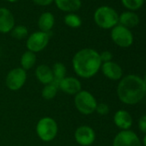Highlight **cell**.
<instances>
[{"mask_svg":"<svg viewBox=\"0 0 146 146\" xmlns=\"http://www.w3.org/2000/svg\"><path fill=\"white\" fill-rule=\"evenodd\" d=\"M146 94V84L143 78L135 74L123 77L117 86V96L119 100L126 105L138 104Z\"/></svg>","mask_w":146,"mask_h":146,"instance_id":"obj_1","label":"cell"},{"mask_svg":"<svg viewBox=\"0 0 146 146\" xmlns=\"http://www.w3.org/2000/svg\"><path fill=\"white\" fill-rule=\"evenodd\" d=\"M102 62L100 53L92 48H84L72 58V67L76 74L84 79L96 76L101 70Z\"/></svg>","mask_w":146,"mask_h":146,"instance_id":"obj_2","label":"cell"},{"mask_svg":"<svg viewBox=\"0 0 146 146\" xmlns=\"http://www.w3.org/2000/svg\"><path fill=\"white\" fill-rule=\"evenodd\" d=\"M94 21L96 24L103 29H110L119 23V14L109 6H101L94 13Z\"/></svg>","mask_w":146,"mask_h":146,"instance_id":"obj_3","label":"cell"},{"mask_svg":"<svg viewBox=\"0 0 146 146\" xmlns=\"http://www.w3.org/2000/svg\"><path fill=\"white\" fill-rule=\"evenodd\" d=\"M74 104L80 113L90 115L96 112L97 101L90 92L87 90H81L75 95Z\"/></svg>","mask_w":146,"mask_h":146,"instance_id":"obj_4","label":"cell"},{"mask_svg":"<svg viewBox=\"0 0 146 146\" xmlns=\"http://www.w3.org/2000/svg\"><path fill=\"white\" fill-rule=\"evenodd\" d=\"M35 130L40 139L44 142H50L58 134V124L51 117H43L38 121Z\"/></svg>","mask_w":146,"mask_h":146,"instance_id":"obj_5","label":"cell"},{"mask_svg":"<svg viewBox=\"0 0 146 146\" xmlns=\"http://www.w3.org/2000/svg\"><path fill=\"white\" fill-rule=\"evenodd\" d=\"M111 39L115 45L122 48L130 47L134 40L131 31L120 24H118L112 29Z\"/></svg>","mask_w":146,"mask_h":146,"instance_id":"obj_6","label":"cell"},{"mask_svg":"<svg viewBox=\"0 0 146 146\" xmlns=\"http://www.w3.org/2000/svg\"><path fill=\"white\" fill-rule=\"evenodd\" d=\"M27 81V72L22 67H17L10 70L6 76L5 84L9 90L17 91L23 87Z\"/></svg>","mask_w":146,"mask_h":146,"instance_id":"obj_7","label":"cell"},{"mask_svg":"<svg viewBox=\"0 0 146 146\" xmlns=\"http://www.w3.org/2000/svg\"><path fill=\"white\" fill-rule=\"evenodd\" d=\"M49 34L42 31H37L31 34L26 41L28 51L32 52H39L44 50L49 43Z\"/></svg>","mask_w":146,"mask_h":146,"instance_id":"obj_8","label":"cell"},{"mask_svg":"<svg viewBox=\"0 0 146 146\" xmlns=\"http://www.w3.org/2000/svg\"><path fill=\"white\" fill-rule=\"evenodd\" d=\"M113 146H142V142L135 131H120L114 137Z\"/></svg>","mask_w":146,"mask_h":146,"instance_id":"obj_9","label":"cell"},{"mask_svg":"<svg viewBox=\"0 0 146 146\" xmlns=\"http://www.w3.org/2000/svg\"><path fill=\"white\" fill-rule=\"evenodd\" d=\"M96 132L89 125H81L75 131L74 137L76 142L81 146H90L96 140Z\"/></svg>","mask_w":146,"mask_h":146,"instance_id":"obj_10","label":"cell"},{"mask_svg":"<svg viewBox=\"0 0 146 146\" xmlns=\"http://www.w3.org/2000/svg\"><path fill=\"white\" fill-rule=\"evenodd\" d=\"M101 70L108 79L112 81H119L123 78V70L121 66L113 60L102 63Z\"/></svg>","mask_w":146,"mask_h":146,"instance_id":"obj_11","label":"cell"},{"mask_svg":"<svg viewBox=\"0 0 146 146\" xmlns=\"http://www.w3.org/2000/svg\"><path fill=\"white\" fill-rule=\"evenodd\" d=\"M15 27V17L12 12L5 8H0V33L8 34Z\"/></svg>","mask_w":146,"mask_h":146,"instance_id":"obj_12","label":"cell"},{"mask_svg":"<svg viewBox=\"0 0 146 146\" xmlns=\"http://www.w3.org/2000/svg\"><path fill=\"white\" fill-rule=\"evenodd\" d=\"M58 90L68 95H77L82 90L81 82L73 77H65L59 84Z\"/></svg>","mask_w":146,"mask_h":146,"instance_id":"obj_13","label":"cell"},{"mask_svg":"<svg viewBox=\"0 0 146 146\" xmlns=\"http://www.w3.org/2000/svg\"><path fill=\"white\" fill-rule=\"evenodd\" d=\"M113 123L114 125L120 129V131L130 130L133 124V119L130 113L126 110L119 109L115 112L113 115Z\"/></svg>","mask_w":146,"mask_h":146,"instance_id":"obj_14","label":"cell"},{"mask_svg":"<svg viewBox=\"0 0 146 146\" xmlns=\"http://www.w3.org/2000/svg\"><path fill=\"white\" fill-rule=\"evenodd\" d=\"M35 77L38 79V81L44 85L52 84L53 81V74L52 68H50L46 64L38 65L35 70Z\"/></svg>","mask_w":146,"mask_h":146,"instance_id":"obj_15","label":"cell"},{"mask_svg":"<svg viewBox=\"0 0 146 146\" xmlns=\"http://www.w3.org/2000/svg\"><path fill=\"white\" fill-rule=\"evenodd\" d=\"M54 3L58 9L67 13H74L82 6L81 0H54Z\"/></svg>","mask_w":146,"mask_h":146,"instance_id":"obj_16","label":"cell"},{"mask_svg":"<svg viewBox=\"0 0 146 146\" xmlns=\"http://www.w3.org/2000/svg\"><path fill=\"white\" fill-rule=\"evenodd\" d=\"M119 23L130 29L138 25L139 17L135 12L125 11L119 16Z\"/></svg>","mask_w":146,"mask_h":146,"instance_id":"obj_17","label":"cell"},{"mask_svg":"<svg viewBox=\"0 0 146 146\" xmlns=\"http://www.w3.org/2000/svg\"><path fill=\"white\" fill-rule=\"evenodd\" d=\"M55 23V17L51 12L42 13L38 20V26L40 31L48 33L52 30Z\"/></svg>","mask_w":146,"mask_h":146,"instance_id":"obj_18","label":"cell"},{"mask_svg":"<svg viewBox=\"0 0 146 146\" xmlns=\"http://www.w3.org/2000/svg\"><path fill=\"white\" fill-rule=\"evenodd\" d=\"M52 74H53V81L52 84H53L58 89L60 82L65 78L66 75V67L63 63L57 62L53 64L52 68Z\"/></svg>","mask_w":146,"mask_h":146,"instance_id":"obj_19","label":"cell"},{"mask_svg":"<svg viewBox=\"0 0 146 146\" xmlns=\"http://www.w3.org/2000/svg\"><path fill=\"white\" fill-rule=\"evenodd\" d=\"M36 62V55L35 52L26 51L21 57V66L23 70H28L34 67Z\"/></svg>","mask_w":146,"mask_h":146,"instance_id":"obj_20","label":"cell"},{"mask_svg":"<svg viewBox=\"0 0 146 146\" xmlns=\"http://www.w3.org/2000/svg\"><path fill=\"white\" fill-rule=\"evenodd\" d=\"M64 22L66 26L72 29H78L82 25L81 17L75 13H68L64 18Z\"/></svg>","mask_w":146,"mask_h":146,"instance_id":"obj_21","label":"cell"},{"mask_svg":"<svg viewBox=\"0 0 146 146\" xmlns=\"http://www.w3.org/2000/svg\"><path fill=\"white\" fill-rule=\"evenodd\" d=\"M58 90V89L53 84H49L47 85H45L41 92L42 97L45 100H52L56 96Z\"/></svg>","mask_w":146,"mask_h":146,"instance_id":"obj_22","label":"cell"},{"mask_svg":"<svg viewBox=\"0 0 146 146\" xmlns=\"http://www.w3.org/2000/svg\"><path fill=\"white\" fill-rule=\"evenodd\" d=\"M11 36L17 40H23L26 38L29 35V30L27 27L23 25H18L15 26L14 29L11 30Z\"/></svg>","mask_w":146,"mask_h":146,"instance_id":"obj_23","label":"cell"},{"mask_svg":"<svg viewBox=\"0 0 146 146\" xmlns=\"http://www.w3.org/2000/svg\"><path fill=\"white\" fill-rule=\"evenodd\" d=\"M121 3L127 10L137 11L143 5L144 0H121Z\"/></svg>","mask_w":146,"mask_h":146,"instance_id":"obj_24","label":"cell"},{"mask_svg":"<svg viewBox=\"0 0 146 146\" xmlns=\"http://www.w3.org/2000/svg\"><path fill=\"white\" fill-rule=\"evenodd\" d=\"M96 112L100 114V115H106L109 113V107L108 104L106 103H97L96 108Z\"/></svg>","mask_w":146,"mask_h":146,"instance_id":"obj_25","label":"cell"},{"mask_svg":"<svg viewBox=\"0 0 146 146\" xmlns=\"http://www.w3.org/2000/svg\"><path fill=\"white\" fill-rule=\"evenodd\" d=\"M137 127L141 132L146 134V114L139 118L138 122H137Z\"/></svg>","mask_w":146,"mask_h":146,"instance_id":"obj_26","label":"cell"},{"mask_svg":"<svg viewBox=\"0 0 146 146\" xmlns=\"http://www.w3.org/2000/svg\"><path fill=\"white\" fill-rule=\"evenodd\" d=\"M100 58L102 63L109 62V61H112L113 59V54L109 51H103L100 53Z\"/></svg>","mask_w":146,"mask_h":146,"instance_id":"obj_27","label":"cell"},{"mask_svg":"<svg viewBox=\"0 0 146 146\" xmlns=\"http://www.w3.org/2000/svg\"><path fill=\"white\" fill-rule=\"evenodd\" d=\"M32 1L34 2V4H35L36 5L38 6H48L50 5H52L54 0H32Z\"/></svg>","mask_w":146,"mask_h":146,"instance_id":"obj_28","label":"cell"},{"mask_svg":"<svg viewBox=\"0 0 146 146\" xmlns=\"http://www.w3.org/2000/svg\"><path fill=\"white\" fill-rule=\"evenodd\" d=\"M141 142H142L143 146H146V134H144V136H143V140H142Z\"/></svg>","mask_w":146,"mask_h":146,"instance_id":"obj_29","label":"cell"},{"mask_svg":"<svg viewBox=\"0 0 146 146\" xmlns=\"http://www.w3.org/2000/svg\"><path fill=\"white\" fill-rule=\"evenodd\" d=\"M7 2H9V3H16V2H17L18 0H6Z\"/></svg>","mask_w":146,"mask_h":146,"instance_id":"obj_30","label":"cell"},{"mask_svg":"<svg viewBox=\"0 0 146 146\" xmlns=\"http://www.w3.org/2000/svg\"><path fill=\"white\" fill-rule=\"evenodd\" d=\"M143 82H144V84H146V74L144 75V77L143 78Z\"/></svg>","mask_w":146,"mask_h":146,"instance_id":"obj_31","label":"cell"},{"mask_svg":"<svg viewBox=\"0 0 146 146\" xmlns=\"http://www.w3.org/2000/svg\"><path fill=\"white\" fill-rule=\"evenodd\" d=\"M144 98H145V99H146V94H145V97H144Z\"/></svg>","mask_w":146,"mask_h":146,"instance_id":"obj_32","label":"cell"},{"mask_svg":"<svg viewBox=\"0 0 146 146\" xmlns=\"http://www.w3.org/2000/svg\"><path fill=\"white\" fill-rule=\"evenodd\" d=\"M0 53H1V50H0Z\"/></svg>","mask_w":146,"mask_h":146,"instance_id":"obj_33","label":"cell"}]
</instances>
